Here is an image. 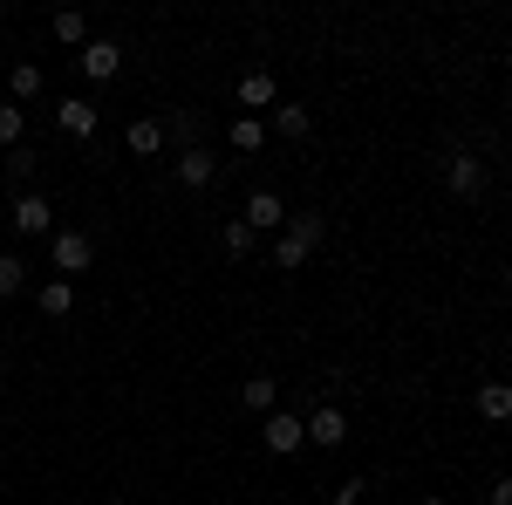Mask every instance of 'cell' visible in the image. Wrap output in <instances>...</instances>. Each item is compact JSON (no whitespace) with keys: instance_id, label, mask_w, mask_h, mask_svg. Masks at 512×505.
<instances>
[{"instance_id":"obj_1","label":"cell","mask_w":512,"mask_h":505,"mask_svg":"<svg viewBox=\"0 0 512 505\" xmlns=\"http://www.w3.org/2000/svg\"><path fill=\"white\" fill-rule=\"evenodd\" d=\"M48 253H55V280H69V273H89V260H96V239L76 233V226H55V233H48Z\"/></svg>"},{"instance_id":"obj_2","label":"cell","mask_w":512,"mask_h":505,"mask_svg":"<svg viewBox=\"0 0 512 505\" xmlns=\"http://www.w3.org/2000/svg\"><path fill=\"white\" fill-rule=\"evenodd\" d=\"M444 185H451V198H485V157L478 151H451L444 157Z\"/></svg>"},{"instance_id":"obj_3","label":"cell","mask_w":512,"mask_h":505,"mask_svg":"<svg viewBox=\"0 0 512 505\" xmlns=\"http://www.w3.org/2000/svg\"><path fill=\"white\" fill-rule=\"evenodd\" d=\"M301 424H308V444H321V451H342V444H349V417H342V403H315Z\"/></svg>"},{"instance_id":"obj_4","label":"cell","mask_w":512,"mask_h":505,"mask_svg":"<svg viewBox=\"0 0 512 505\" xmlns=\"http://www.w3.org/2000/svg\"><path fill=\"white\" fill-rule=\"evenodd\" d=\"M7 226L28 233V239H48V233H55V205H48L41 192H21V198H14V212H7Z\"/></svg>"},{"instance_id":"obj_5","label":"cell","mask_w":512,"mask_h":505,"mask_svg":"<svg viewBox=\"0 0 512 505\" xmlns=\"http://www.w3.org/2000/svg\"><path fill=\"white\" fill-rule=\"evenodd\" d=\"M260 444H267V451H274V458H294V451H301V444H308V424H301V417H294V410H274V417H267V424H260Z\"/></svg>"},{"instance_id":"obj_6","label":"cell","mask_w":512,"mask_h":505,"mask_svg":"<svg viewBox=\"0 0 512 505\" xmlns=\"http://www.w3.org/2000/svg\"><path fill=\"white\" fill-rule=\"evenodd\" d=\"M171 178H178L185 192H205V185L219 178V151H212V144H198V151H178V164H171Z\"/></svg>"},{"instance_id":"obj_7","label":"cell","mask_w":512,"mask_h":505,"mask_svg":"<svg viewBox=\"0 0 512 505\" xmlns=\"http://www.w3.org/2000/svg\"><path fill=\"white\" fill-rule=\"evenodd\" d=\"M239 219H246L253 233H287V198H280V192H253Z\"/></svg>"},{"instance_id":"obj_8","label":"cell","mask_w":512,"mask_h":505,"mask_svg":"<svg viewBox=\"0 0 512 505\" xmlns=\"http://www.w3.org/2000/svg\"><path fill=\"white\" fill-rule=\"evenodd\" d=\"M274 103H280L274 69H246V76H239V110H246V117H260V110H274Z\"/></svg>"},{"instance_id":"obj_9","label":"cell","mask_w":512,"mask_h":505,"mask_svg":"<svg viewBox=\"0 0 512 505\" xmlns=\"http://www.w3.org/2000/svg\"><path fill=\"white\" fill-rule=\"evenodd\" d=\"M55 123H62V137H96V103H89V96H62V103H55Z\"/></svg>"},{"instance_id":"obj_10","label":"cell","mask_w":512,"mask_h":505,"mask_svg":"<svg viewBox=\"0 0 512 505\" xmlns=\"http://www.w3.org/2000/svg\"><path fill=\"white\" fill-rule=\"evenodd\" d=\"M76 69H82L89 82H110V76L123 69V48H117V41H89V48L76 55Z\"/></svg>"},{"instance_id":"obj_11","label":"cell","mask_w":512,"mask_h":505,"mask_svg":"<svg viewBox=\"0 0 512 505\" xmlns=\"http://www.w3.org/2000/svg\"><path fill=\"white\" fill-rule=\"evenodd\" d=\"M274 137L308 144V137H315V110H308V103H274Z\"/></svg>"},{"instance_id":"obj_12","label":"cell","mask_w":512,"mask_h":505,"mask_svg":"<svg viewBox=\"0 0 512 505\" xmlns=\"http://www.w3.org/2000/svg\"><path fill=\"white\" fill-rule=\"evenodd\" d=\"M35 308L48 314V321H69V314H76V280H41Z\"/></svg>"},{"instance_id":"obj_13","label":"cell","mask_w":512,"mask_h":505,"mask_svg":"<svg viewBox=\"0 0 512 505\" xmlns=\"http://www.w3.org/2000/svg\"><path fill=\"white\" fill-rule=\"evenodd\" d=\"M164 137H171L178 151H198V144H205V117H198V110H171V117H164Z\"/></svg>"},{"instance_id":"obj_14","label":"cell","mask_w":512,"mask_h":505,"mask_svg":"<svg viewBox=\"0 0 512 505\" xmlns=\"http://www.w3.org/2000/svg\"><path fill=\"white\" fill-rule=\"evenodd\" d=\"M123 144H130L137 157H158L164 144H171V137H164V117H137L130 130H123Z\"/></svg>"},{"instance_id":"obj_15","label":"cell","mask_w":512,"mask_h":505,"mask_svg":"<svg viewBox=\"0 0 512 505\" xmlns=\"http://www.w3.org/2000/svg\"><path fill=\"white\" fill-rule=\"evenodd\" d=\"M478 417L485 424H512V383H478Z\"/></svg>"},{"instance_id":"obj_16","label":"cell","mask_w":512,"mask_h":505,"mask_svg":"<svg viewBox=\"0 0 512 505\" xmlns=\"http://www.w3.org/2000/svg\"><path fill=\"white\" fill-rule=\"evenodd\" d=\"M0 171H7V185H21V192H35L41 151H35V144H14V151H7V164H0Z\"/></svg>"},{"instance_id":"obj_17","label":"cell","mask_w":512,"mask_h":505,"mask_svg":"<svg viewBox=\"0 0 512 505\" xmlns=\"http://www.w3.org/2000/svg\"><path fill=\"white\" fill-rule=\"evenodd\" d=\"M239 403L260 410V417H274V410H280V383H274V376H246V383H239Z\"/></svg>"},{"instance_id":"obj_18","label":"cell","mask_w":512,"mask_h":505,"mask_svg":"<svg viewBox=\"0 0 512 505\" xmlns=\"http://www.w3.org/2000/svg\"><path fill=\"white\" fill-rule=\"evenodd\" d=\"M226 144H233L239 157H253L260 144H267V117H233V130H226Z\"/></svg>"},{"instance_id":"obj_19","label":"cell","mask_w":512,"mask_h":505,"mask_svg":"<svg viewBox=\"0 0 512 505\" xmlns=\"http://www.w3.org/2000/svg\"><path fill=\"white\" fill-rule=\"evenodd\" d=\"M287 233H294L301 246H308V253H315L321 239H328V219H321V212H287Z\"/></svg>"},{"instance_id":"obj_20","label":"cell","mask_w":512,"mask_h":505,"mask_svg":"<svg viewBox=\"0 0 512 505\" xmlns=\"http://www.w3.org/2000/svg\"><path fill=\"white\" fill-rule=\"evenodd\" d=\"M253 226H246V219H226V226H219V246H226V260H246V253H253Z\"/></svg>"},{"instance_id":"obj_21","label":"cell","mask_w":512,"mask_h":505,"mask_svg":"<svg viewBox=\"0 0 512 505\" xmlns=\"http://www.w3.org/2000/svg\"><path fill=\"white\" fill-rule=\"evenodd\" d=\"M274 267L280 273H301V267H308V246H301L294 233H274Z\"/></svg>"},{"instance_id":"obj_22","label":"cell","mask_w":512,"mask_h":505,"mask_svg":"<svg viewBox=\"0 0 512 505\" xmlns=\"http://www.w3.org/2000/svg\"><path fill=\"white\" fill-rule=\"evenodd\" d=\"M21 137H28V110L21 103H0V151H14Z\"/></svg>"},{"instance_id":"obj_23","label":"cell","mask_w":512,"mask_h":505,"mask_svg":"<svg viewBox=\"0 0 512 505\" xmlns=\"http://www.w3.org/2000/svg\"><path fill=\"white\" fill-rule=\"evenodd\" d=\"M21 287H28V260L21 253H0V301H14Z\"/></svg>"},{"instance_id":"obj_24","label":"cell","mask_w":512,"mask_h":505,"mask_svg":"<svg viewBox=\"0 0 512 505\" xmlns=\"http://www.w3.org/2000/svg\"><path fill=\"white\" fill-rule=\"evenodd\" d=\"M7 89H14V103H35V96H41V69H35V62H14Z\"/></svg>"},{"instance_id":"obj_25","label":"cell","mask_w":512,"mask_h":505,"mask_svg":"<svg viewBox=\"0 0 512 505\" xmlns=\"http://www.w3.org/2000/svg\"><path fill=\"white\" fill-rule=\"evenodd\" d=\"M55 41H62V48H89V21H82L76 7H69V14H55Z\"/></svg>"},{"instance_id":"obj_26","label":"cell","mask_w":512,"mask_h":505,"mask_svg":"<svg viewBox=\"0 0 512 505\" xmlns=\"http://www.w3.org/2000/svg\"><path fill=\"white\" fill-rule=\"evenodd\" d=\"M362 492H369V478H342V485L328 492V505H362Z\"/></svg>"},{"instance_id":"obj_27","label":"cell","mask_w":512,"mask_h":505,"mask_svg":"<svg viewBox=\"0 0 512 505\" xmlns=\"http://www.w3.org/2000/svg\"><path fill=\"white\" fill-rule=\"evenodd\" d=\"M485 505H512V471H506V478H492V492H485Z\"/></svg>"},{"instance_id":"obj_28","label":"cell","mask_w":512,"mask_h":505,"mask_svg":"<svg viewBox=\"0 0 512 505\" xmlns=\"http://www.w3.org/2000/svg\"><path fill=\"white\" fill-rule=\"evenodd\" d=\"M417 505H451V499H437V492H431V499H417Z\"/></svg>"},{"instance_id":"obj_29","label":"cell","mask_w":512,"mask_h":505,"mask_svg":"<svg viewBox=\"0 0 512 505\" xmlns=\"http://www.w3.org/2000/svg\"><path fill=\"white\" fill-rule=\"evenodd\" d=\"M506 383H512V355H506Z\"/></svg>"}]
</instances>
